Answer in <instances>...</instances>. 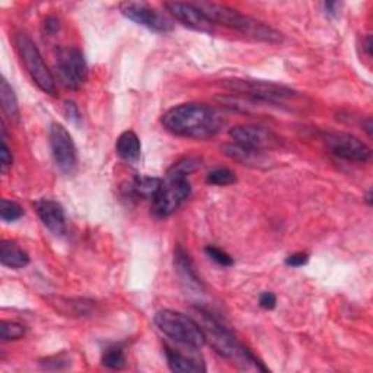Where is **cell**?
I'll use <instances>...</instances> for the list:
<instances>
[{"instance_id": "6da1fadb", "label": "cell", "mask_w": 373, "mask_h": 373, "mask_svg": "<svg viewBox=\"0 0 373 373\" xmlns=\"http://www.w3.org/2000/svg\"><path fill=\"white\" fill-rule=\"evenodd\" d=\"M162 124L178 138L205 140L225 129L226 118L206 104H181L162 115Z\"/></svg>"}, {"instance_id": "7a4b0ae2", "label": "cell", "mask_w": 373, "mask_h": 373, "mask_svg": "<svg viewBox=\"0 0 373 373\" xmlns=\"http://www.w3.org/2000/svg\"><path fill=\"white\" fill-rule=\"evenodd\" d=\"M201 318V328L206 335V343H209L220 356L231 360L241 369H257L267 370L265 366L236 338L219 319H216L207 311L198 309Z\"/></svg>"}, {"instance_id": "3957f363", "label": "cell", "mask_w": 373, "mask_h": 373, "mask_svg": "<svg viewBox=\"0 0 373 373\" xmlns=\"http://www.w3.org/2000/svg\"><path fill=\"white\" fill-rule=\"evenodd\" d=\"M194 5L203 13H205L206 18L213 24H220L224 27H228L231 29L244 34V36L247 37H251L258 41H264L270 44H279L283 41V36L275 28H271L265 25L264 22L254 20L251 18V16H247L232 8H228L225 5L206 3V2H198Z\"/></svg>"}, {"instance_id": "277c9868", "label": "cell", "mask_w": 373, "mask_h": 373, "mask_svg": "<svg viewBox=\"0 0 373 373\" xmlns=\"http://www.w3.org/2000/svg\"><path fill=\"white\" fill-rule=\"evenodd\" d=\"M156 327L166 335L190 349L198 350L206 344V335L198 322L181 312L163 309L155 315Z\"/></svg>"}, {"instance_id": "5b68a950", "label": "cell", "mask_w": 373, "mask_h": 373, "mask_svg": "<svg viewBox=\"0 0 373 373\" xmlns=\"http://www.w3.org/2000/svg\"><path fill=\"white\" fill-rule=\"evenodd\" d=\"M222 87L247 96L252 103H261L265 105H279L287 99L298 96L293 89L284 87V85L265 80L229 79L222 82Z\"/></svg>"}, {"instance_id": "8992f818", "label": "cell", "mask_w": 373, "mask_h": 373, "mask_svg": "<svg viewBox=\"0 0 373 373\" xmlns=\"http://www.w3.org/2000/svg\"><path fill=\"white\" fill-rule=\"evenodd\" d=\"M15 45L34 83H36L43 92L48 95H54L56 80L52 72H50L48 67L45 66L44 59L36 43H34L27 34H18V36L15 37Z\"/></svg>"}, {"instance_id": "52a82bcc", "label": "cell", "mask_w": 373, "mask_h": 373, "mask_svg": "<svg viewBox=\"0 0 373 373\" xmlns=\"http://www.w3.org/2000/svg\"><path fill=\"white\" fill-rule=\"evenodd\" d=\"M190 193L191 184L189 178L168 174L159 193L152 200V213L159 219L171 216L190 197Z\"/></svg>"}, {"instance_id": "ba28073f", "label": "cell", "mask_w": 373, "mask_h": 373, "mask_svg": "<svg viewBox=\"0 0 373 373\" xmlns=\"http://www.w3.org/2000/svg\"><path fill=\"white\" fill-rule=\"evenodd\" d=\"M56 75L66 89L78 91L88 79V66L78 47L60 48L56 59Z\"/></svg>"}, {"instance_id": "9c48e42d", "label": "cell", "mask_w": 373, "mask_h": 373, "mask_svg": "<svg viewBox=\"0 0 373 373\" xmlns=\"http://www.w3.org/2000/svg\"><path fill=\"white\" fill-rule=\"evenodd\" d=\"M50 147L57 168L64 174H72L78 163L76 147L71 133L64 126L54 123L50 129Z\"/></svg>"}, {"instance_id": "30bf717a", "label": "cell", "mask_w": 373, "mask_h": 373, "mask_svg": "<svg viewBox=\"0 0 373 373\" xmlns=\"http://www.w3.org/2000/svg\"><path fill=\"white\" fill-rule=\"evenodd\" d=\"M326 145L332 155L351 162H366L372 150L360 139L349 133H331L326 136Z\"/></svg>"}, {"instance_id": "8fae6325", "label": "cell", "mask_w": 373, "mask_h": 373, "mask_svg": "<svg viewBox=\"0 0 373 373\" xmlns=\"http://www.w3.org/2000/svg\"><path fill=\"white\" fill-rule=\"evenodd\" d=\"M233 143L248 149L265 152L279 146V138L265 127L261 126H235L229 130Z\"/></svg>"}, {"instance_id": "7c38bea8", "label": "cell", "mask_w": 373, "mask_h": 373, "mask_svg": "<svg viewBox=\"0 0 373 373\" xmlns=\"http://www.w3.org/2000/svg\"><path fill=\"white\" fill-rule=\"evenodd\" d=\"M120 9L126 18L150 31L159 34H166L173 31V22L166 20L161 13H158L155 9L149 8L146 3L126 2L120 5Z\"/></svg>"}, {"instance_id": "4fadbf2b", "label": "cell", "mask_w": 373, "mask_h": 373, "mask_svg": "<svg viewBox=\"0 0 373 373\" xmlns=\"http://www.w3.org/2000/svg\"><path fill=\"white\" fill-rule=\"evenodd\" d=\"M165 8L175 20H178L182 25L189 27L194 31L212 34L214 31V24L210 22L205 13H203L194 3H181V2H171L165 3Z\"/></svg>"}, {"instance_id": "5bb4252c", "label": "cell", "mask_w": 373, "mask_h": 373, "mask_svg": "<svg viewBox=\"0 0 373 373\" xmlns=\"http://www.w3.org/2000/svg\"><path fill=\"white\" fill-rule=\"evenodd\" d=\"M36 212L50 232L56 236L66 233V214L60 203L52 198H41L36 203Z\"/></svg>"}, {"instance_id": "9a60e30c", "label": "cell", "mask_w": 373, "mask_h": 373, "mask_svg": "<svg viewBox=\"0 0 373 373\" xmlns=\"http://www.w3.org/2000/svg\"><path fill=\"white\" fill-rule=\"evenodd\" d=\"M165 356L168 366L177 373H203L206 372L205 362L196 356H186L171 347H165Z\"/></svg>"}, {"instance_id": "2e32d148", "label": "cell", "mask_w": 373, "mask_h": 373, "mask_svg": "<svg viewBox=\"0 0 373 373\" xmlns=\"http://www.w3.org/2000/svg\"><path fill=\"white\" fill-rule=\"evenodd\" d=\"M222 152L228 158H231V159H233L236 162H240L242 165L260 166V165L267 162V159L264 156V152L248 149V147H244V146L236 145V143L224 145L222 146Z\"/></svg>"}, {"instance_id": "e0dca14e", "label": "cell", "mask_w": 373, "mask_h": 373, "mask_svg": "<svg viewBox=\"0 0 373 373\" xmlns=\"http://www.w3.org/2000/svg\"><path fill=\"white\" fill-rule=\"evenodd\" d=\"M117 154L123 161L133 163L140 158V152H142V145L138 138V134L131 130H127L120 134V138L117 139Z\"/></svg>"}, {"instance_id": "ac0fdd59", "label": "cell", "mask_w": 373, "mask_h": 373, "mask_svg": "<svg viewBox=\"0 0 373 373\" xmlns=\"http://www.w3.org/2000/svg\"><path fill=\"white\" fill-rule=\"evenodd\" d=\"M0 261L9 268H24L29 264L28 254L12 241H2L0 244Z\"/></svg>"}, {"instance_id": "d6986e66", "label": "cell", "mask_w": 373, "mask_h": 373, "mask_svg": "<svg viewBox=\"0 0 373 373\" xmlns=\"http://www.w3.org/2000/svg\"><path fill=\"white\" fill-rule=\"evenodd\" d=\"M162 180L155 178V177H138L130 182L129 190L133 196L139 198H152L154 200L155 196L159 193L162 186Z\"/></svg>"}, {"instance_id": "ffe728a7", "label": "cell", "mask_w": 373, "mask_h": 373, "mask_svg": "<svg viewBox=\"0 0 373 373\" xmlns=\"http://www.w3.org/2000/svg\"><path fill=\"white\" fill-rule=\"evenodd\" d=\"M175 267H177L178 275L181 276L184 281H189V284L194 287L201 286V281L194 270V264L191 258L189 257V254H186L182 248H178L175 251Z\"/></svg>"}, {"instance_id": "44dd1931", "label": "cell", "mask_w": 373, "mask_h": 373, "mask_svg": "<svg viewBox=\"0 0 373 373\" xmlns=\"http://www.w3.org/2000/svg\"><path fill=\"white\" fill-rule=\"evenodd\" d=\"M0 101H2V108L6 117L10 120H20V105L18 99L15 96V92L6 79H2L0 82Z\"/></svg>"}, {"instance_id": "7402d4cb", "label": "cell", "mask_w": 373, "mask_h": 373, "mask_svg": "<svg viewBox=\"0 0 373 373\" xmlns=\"http://www.w3.org/2000/svg\"><path fill=\"white\" fill-rule=\"evenodd\" d=\"M24 216V209L18 205V203L13 200L2 198L0 201V217H2L3 222H16Z\"/></svg>"}, {"instance_id": "603a6c76", "label": "cell", "mask_w": 373, "mask_h": 373, "mask_svg": "<svg viewBox=\"0 0 373 373\" xmlns=\"http://www.w3.org/2000/svg\"><path fill=\"white\" fill-rule=\"evenodd\" d=\"M25 326L16 321H2V324H0V337H2L5 342L20 340V338L25 335Z\"/></svg>"}, {"instance_id": "cb8c5ba5", "label": "cell", "mask_w": 373, "mask_h": 373, "mask_svg": "<svg viewBox=\"0 0 373 373\" xmlns=\"http://www.w3.org/2000/svg\"><path fill=\"white\" fill-rule=\"evenodd\" d=\"M206 181L212 185H219V186H225L236 182L235 174L228 168H216L213 171H210L206 177Z\"/></svg>"}, {"instance_id": "d4e9b609", "label": "cell", "mask_w": 373, "mask_h": 373, "mask_svg": "<svg viewBox=\"0 0 373 373\" xmlns=\"http://www.w3.org/2000/svg\"><path fill=\"white\" fill-rule=\"evenodd\" d=\"M126 356L122 349H108L103 356V365L108 369L120 370L126 367Z\"/></svg>"}, {"instance_id": "484cf974", "label": "cell", "mask_w": 373, "mask_h": 373, "mask_svg": "<svg viewBox=\"0 0 373 373\" xmlns=\"http://www.w3.org/2000/svg\"><path fill=\"white\" fill-rule=\"evenodd\" d=\"M197 168H198V161L196 158H184V159L178 161L177 163H174L171 166V169L168 171V174L189 178V175L191 173H194Z\"/></svg>"}, {"instance_id": "4316f807", "label": "cell", "mask_w": 373, "mask_h": 373, "mask_svg": "<svg viewBox=\"0 0 373 373\" xmlns=\"http://www.w3.org/2000/svg\"><path fill=\"white\" fill-rule=\"evenodd\" d=\"M205 252H206V256L213 260L216 264L219 265H222V267H231L233 264V260L232 257L229 256V254H226L225 251H222L220 248L217 247H213V245H209L205 248Z\"/></svg>"}, {"instance_id": "83f0119b", "label": "cell", "mask_w": 373, "mask_h": 373, "mask_svg": "<svg viewBox=\"0 0 373 373\" xmlns=\"http://www.w3.org/2000/svg\"><path fill=\"white\" fill-rule=\"evenodd\" d=\"M0 162H2V171L6 173L8 168L12 166L13 162V156H12V152L6 143V130H2V150H0Z\"/></svg>"}, {"instance_id": "f1b7e54d", "label": "cell", "mask_w": 373, "mask_h": 373, "mask_svg": "<svg viewBox=\"0 0 373 373\" xmlns=\"http://www.w3.org/2000/svg\"><path fill=\"white\" fill-rule=\"evenodd\" d=\"M309 260V256L305 252H296V254H292V256H289L286 258V265L289 267H302L308 263Z\"/></svg>"}, {"instance_id": "f546056e", "label": "cell", "mask_w": 373, "mask_h": 373, "mask_svg": "<svg viewBox=\"0 0 373 373\" xmlns=\"http://www.w3.org/2000/svg\"><path fill=\"white\" fill-rule=\"evenodd\" d=\"M258 303H260V307H261L263 309L271 311V309H275V308H276L277 299H276V296H275L273 293H271V292H264V293L260 295Z\"/></svg>"}, {"instance_id": "4dcf8cb0", "label": "cell", "mask_w": 373, "mask_h": 373, "mask_svg": "<svg viewBox=\"0 0 373 373\" xmlns=\"http://www.w3.org/2000/svg\"><path fill=\"white\" fill-rule=\"evenodd\" d=\"M44 29L50 36H53L59 29H60V22L56 18V16H48V18L44 21Z\"/></svg>"}, {"instance_id": "1f68e13d", "label": "cell", "mask_w": 373, "mask_h": 373, "mask_svg": "<svg viewBox=\"0 0 373 373\" xmlns=\"http://www.w3.org/2000/svg\"><path fill=\"white\" fill-rule=\"evenodd\" d=\"M64 111H66V115L69 120L72 122H78L79 120V111H78V107L71 103V101H66L64 103Z\"/></svg>"}, {"instance_id": "d6a6232c", "label": "cell", "mask_w": 373, "mask_h": 373, "mask_svg": "<svg viewBox=\"0 0 373 373\" xmlns=\"http://www.w3.org/2000/svg\"><path fill=\"white\" fill-rule=\"evenodd\" d=\"M338 8H340V5H338L337 2H327V3H324L326 13L330 15V16H337L338 15Z\"/></svg>"}, {"instance_id": "836d02e7", "label": "cell", "mask_w": 373, "mask_h": 373, "mask_svg": "<svg viewBox=\"0 0 373 373\" xmlns=\"http://www.w3.org/2000/svg\"><path fill=\"white\" fill-rule=\"evenodd\" d=\"M365 50H366L369 56L372 54V38L370 37H367L366 41H365Z\"/></svg>"}, {"instance_id": "e575fe53", "label": "cell", "mask_w": 373, "mask_h": 373, "mask_svg": "<svg viewBox=\"0 0 373 373\" xmlns=\"http://www.w3.org/2000/svg\"><path fill=\"white\" fill-rule=\"evenodd\" d=\"M365 130H366L367 136L370 138V136H372V120H370V118H367V122L365 124Z\"/></svg>"}, {"instance_id": "d590c367", "label": "cell", "mask_w": 373, "mask_h": 373, "mask_svg": "<svg viewBox=\"0 0 373 373\" xmlns=\"http://www.w3.org/2000/svg\"><path fill=\"white\" fill-rule=\"evenodd\" d=\"M366 201H367V205H370V203H372V191L367 193V196H366Z\"/></svg>"}]
</instances>
